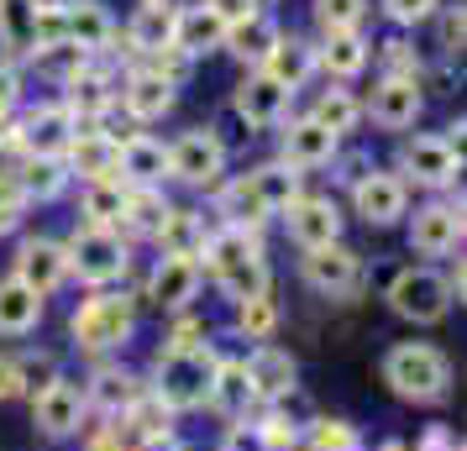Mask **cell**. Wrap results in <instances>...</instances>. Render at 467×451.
<instances>
[{
	"label": "cell",
	"mask_w": 467,
	"mask_h": 451,
	"mask_svg": "<svg viewBox=\"0 0 467 451\" xmlns=\"http://www.w3.org/2000/svg\"><path fill=\"white\" fill-rule=\"evenodd\" d=\"M352 210H358L362 226L389 231V226H400L404 210H410V184H404L394 169H368L358 184H352Z\"/></svg>",
	"instance_id": "ba28073f"
},
{
	"label": "cell",
	"mask_w": 467,
	"mask_h": 451,
	"mask_svg": "<svg viewBox=\"0 0 467 451\" xmlns=\"http://www.w3.org/2000/svg\"><path fill=\"white\" fill-rule=\"evenodd\" d=\"M16 100H22V74H16V64L0 58V121L16 110Z\"/></svg>",
	"instance_id": "f6af8a7d"
},
{
	"label": "cell",
	"mask_w": 467,
	"mask_h": 451,
	"mask_svg": "<svg viewBox=\"0 0 467 451\" xmlns=\"http://www.w3.org/2000/svg\"><path fill=\"white\" fill-rule=\"evenodd\" d=\"M310 5L320 32H362V16H368V0H310Z\"/></svg>",
	"instance_id": "60d3db41"
},
{
	"label": "cell",
	"mask_w": 467,
	"mask_h": 451,
	"mask_svg": "<svg viewBox=\"0 0 467 451\" xmlns=\"http://www.w3.org/2000/svg\"><path fill=\"white\" fill-rule=\"evenodd\" d=\"M278 32L284 26L268 16V11H253V16H242V22L226 26V43H221V53H232V58H242L247 68H263V58L274 53Z\"/></svg>",
	"instance_id": "d4e9b609"
},
{
	"label": "cell",
	"mask_w": 467,
	"mask_h": 451,
	"mask_svg": "<svg viewBox=\"0 0 467 451\" xmlns=\"http://www.w3.org/2000/svg\"><path fill=\"white\" fill-rule=\"evenodd\" d=\"M169 194L163 190H127V215H121V226H127L131 237H158V226L169 220Z\"/></svg>",
	"instance_id": "e575fe53"
},
{
	"label": "cell",
	"mask_w": 467,
	"mask_h": 451,
	"mask_svg": "<svg viewBox=\"0 0 467 451\" xmlns=\"http://www.w3.org/2000/svg\"><path fill=\"white\" fill-rule=\"evenodd\" d=\"M394 173L415 190H431V194H446L462 173V152L446 142V131H415L400 142V158H394Z\"/></svg>",
	"instance_id": "277c9868"
},
{
	"label": "cell",
	"mask_w": 467,
	"mask_h": 451,
	"mask_svg": "<svg viewBox=\"0 0 467 451\" xmlns=\"http://www.w3.org/2000/svg\"><path fill=\"white\" fill-rule=\"evenodd\" d=\"M337 152H341V137H331V131L320 127V121H310V116L284 121V131H278V163L295 169L299 179L316 173V169H331Z\"/></svg>",
	"instance_id": "4fadbf2b"
},
{
	"label": "cell",
	"mask_w": 467,
	"mask_h": 451,
	"mask_svg": "<svg viewBox=\"0 0 467 451\" xmlns=\"http://www.w3.org/2000/svg\"><path fill=\"white\" fill-rule=\"evenodd\" d=\"M26 58H32V64L43 68L47 79H58V85H68V79H74L79 68L95 64V58H89V53H79L74 43H47V47H32Z\"/></svg>",
	"instance_id": "f35d334b"
},
{
	"label": "cell",
	"mask_w": 467,
	"mask_h": 451,
	"mask_svg": "<svg viewBox=\"0 0 467 451\" xmlns=\"http://www.w3.org/2000/svg\"><path fill=\"white\" fill-rule=\"evenodd\" d=\"M116 179L127 190H163L169 184V142L131 131L127 142H116Z\"/></svg>",
	"instance_id": "e0dca14e"
},
{
	"label": "cell",
	"mask_w": 467,
	"mask_h": 451,
	"mask_svg": "<svg viewBox=\"0 0 467 451\" xmlns=\"http://www.w3.org/2000/svg\"><path fill=\"white\" fill-rule=\"evenodd\" d=\"M116 100H121V110H127L131 121H163L173 110V100H179V85L173 79H163V74H152V68H137V74H127V85H116Z\"/></svg>",
	"instance_id": "44dd1931"
},
{
	"label": "cell",
	"mask_w": 467,
	"mask_h": 451,
	"mask_svg": "<svg viewBox=\"0 0 467 451\" xmlns=\"http://www.w3.org/2000/svg\"><path fill=\"white\" fill-rule=\"evenodd\" d=\"M205 215L200 210H184V205H173L169 220L158 226V241H163V252H173V258H200V247H205Z\"/></svg>",
	"instance_id": "1f68e13d"
},
{
	"label": "cell",
	"mask_w": 467,
	"mask_h": 451,
	"mask_svg": "<svg viewBox=\"0 0 467 451\" xmlns=\"http://www.w3.org/2000/svg\"><path fill=\"white\" fill-rule=\"evenodd\" d=\"M242 378H247V388H253V399H263V405H278V399H289L299 384V367L295 357L284 352V346L274 342H257L247 357H242Z\"/></svg>",
	"instance_id": "ac0fdd59"
},
{
	"label": "cell",
	"mask_w": 467,
	"mask_h": 451,
	"mask_svg": "<svg viewBox=\"0 0 467 451\" xmlns=\"http://www.w3.org/2000/svg\"><path fill=\"white\" fill-rule=\"evenodd\" d=\"M247 184H253L257 205H263L268 215H278L289 200H299V194H305V179H299L295 169H284L278 158H274V163H257V169L247 173Z\"/></svg>",
	"instance_id": "4dcf8cb0"
},
{
	"label": "cell",
	"mask_w": 467,
	"mask_h": 451,
	"mask_svg": "<svg viewBox=\"0 0 467 451\" xmlns=\"http://www.w3.org/2000/svg\"><path fill=\"white\" fill-rule=\"evenodd\" d=\"M278 220H284V231H289V241L299 252L341 241V226H347V215H341V205L331 194H299V200H289L278 210Z\"/></svg>",
	"instance_id": "30bf717a"
},
{
	"label": "cell",
	"mask_w": 467,
	"mask_h": 451,
	"mask_svg": "<svg viewBox=\"0 0 467 451\" xmlns=\"http://www.w3.org/2000/svg\"><path fill=\"white\" fill-rule=\"evenodd\" d=\"M215 210H221V226H247V231H253L257 220H263V205H257V194H253V184H247V173H242V179H221V184H215Z\"/></svg>",
	"instance_id": "d6a6232c"
},
{
	"label": "cell",
	"mask_w": 467,
	"mask_h": 451,
	"mask_svg": "<svg viewBox=\"0 0 467 451\" xmlns=\"http://www.w3.org/2000/svg\"><path fill=\"white\" fill-rule=\"evenodd\" d=\"M379 53H383V74H415V79H420V58L410 53V43H404V37H389Z\"/></svg>",
	"instance_id": "ee69618b"
},
{
	"label": "cell",
	"mask_w": 467,
	"mask_h": 451,
	"mask_svg": "<svg viewBox=\"0 0 467 451\" xmlns=\"http://www.w3.org/2000/svg\"><path fill=\"white\" fill-rule=\"evenodd\" d=\"M89 420V399H85V384L79 378H58V384H47L37 399H32V425L43 430L47 441H74Z\"/></svg>",
	"instance_id": "9c48e42d"
},
{
	"label": "cell",
	"mask_w": 467,
	"mask_h": 451,
	"mask_svg": "<svg viewBox=\"0 0 467 451\" xmlns=\"http://www.w3.org/2000/svg\"><path fill=\"white\" fill-rule=\"evenodd\" d=\"M425 110V85L415 74H379L373 95L362 100V116H373L379 131H410Z\"/></svg>",
	"instance_id": "8fae6325"
},
{
	"label": "cell",
	"mask_w": 467,
	"mask_h": 451,
	"mask_svg": "<svg viewBox=\"0 0 467 451\" xmlns=\"http://www.w3.org/2000/svg\"><path fill=\"white\" fill-rule=\"evenodd\" d=\"M436 37H441L446 58H457V53H462V37H467L462 5H441V11H436Z\"/></svg>",
	"instance_id": "7bdbcfd3"
},
{
	"label": "cell",
	"mask_w": 467,
	"mask_h": 451,
	"mask_svg": "<svg viewBox=\"0 0 467 451\" xmlns=\"http://www.w3.org/2000/svg\"><path fill=\"white\" fill-rule=\"evenodd\" d=\"M310 121H320L331 137H347V131H358V121H362V100L347 85H326L316 110H310Z\"/></svg>",
	"instance_id": "836d02e7"
},
{
	"label": "cell",
	"mask_w": 467,
	"mask_h": 451,
	"mask_svg": "<svg viewBox=\"0 0 467 451\" xmlns=\"http://www.w3.org/2000/svg\"><path fill=\"white\" fill-rule=\"evenodd\" d=\"M205 5H211V11H215V16H221L226 26L242 22V16H253V11H257V0H205Z\"/></svg>",
	"instance_id": "bcb514c9"
},
{
	"label": "cell",
	"mask_w": 467,
	"mask_h": 451,
	"mask_svg": "<svg viewBox=\"0 0 467 451\" xmlns=\"http://www.w3.org/2000/svg\"><path fill=\"white\" fill-rule=\"evenodd\" d=\"M268 5H278V0H257V11H268Z\"/></svg>",
	"instance_id": "681fc988"
},
{
	"label": "cell",
	"mask_w": 467,
	"mask_h": 451,
	"mask_svg": "<svg viewBox=\"0 0 467 451\" xmlns=\"http://www.w3.org/2000/svg\"><path fill=\"white\" fill-rule=\"evenodd\" d=\"M79 215H85V226L121 231V215H127V184H121V179H89L85 190H79Z\"/></svg>",
	"instance_id": "f546056e"
},
{
	"label": "cell",
	"mask_w": 467,
	"mask_h": 451,
	"mask_svg": "<svg viewBox=\"0 0 467 451\" xmlns=\"http://www.w3.org/2000/svg\"><path fill=\"white\" fill-rule=\"evenodd\" d=\"M142 5H173V0H142Z\"/></svg>",
	"instance_id": "f907efd6"
},
{
	"label": "cell",
	"mask_w": 467,
	"mask_h": 451,
	"mask_svg": "<svg viewBox=\"0 0 467 451\" xmlns=\"http://www.w3.org/2000/svg\"><path fill=\"white\" fill-rule=\"evenodd\" d=\"M263 68L274 74L284 89H305L310 85V74H316V43L310 37H295V32H278V43H274V53L263 58Z\"/></svg>",
	"instance_id": "83f0119b"
},
{
	"label": "cell",
	"mask_w": 467,
	"mask_h": 451,
	"mask_svg": "<svg viewBox=\"0 0 467 451\" xmlns=\"http://www.w3.org/2000/svg\"><path fill=\"white\" fill-rule=\"evenodd\" d=\"M236 325H242V336H247V342H268V336H274V325H278L274 294L263 289V294H253V300H242V304H236Z\"/></svg>",
	"instance_id": "ab89813d"
},
{
	"label": "cell",
	"mask_w": 467,
	"mask_h": 451,
	"mask_svg": "<svg viewBox=\"0 0 467 451\" xmlns=\"http://www.w3.org/2000/svg\"><path fill=\"white\" fill-rule=\"evenodd\" d=\"M289 106H295V89H284L268 68H247V79L232 89V110L242 116V127H253V131L284 127Z\"/></svg>",
	"instance_id": "7c38bea8"
},
{
	"label": "cell",
	"mask_w": 467,
	"mask_h": 451,
	"mask_svg": "<svg viewBox=\"0 0 467 451\" xmlns=\"http://www.w3.org/2000/svg\"><path fill=\"white\" fill-rule=\"evenodd\" d=\"M142 451H190V446H184V441H173V436H148Z\"/></svg>",
	"instance_id": "c3c4849f"
},
{
	"label": "cell",
	"mask_w": 467,
	"mask_h": 451,
	"mask_svg": "<svg viewBox=\"0 0 467 451\" xmlns=\"http://www.w3.org/2000/svg\"><path fill=\"white\" fill-rule=\"evenodd\" d=\"M68 163L64 158H26L22 169V194L26 200H58V194L68 190Z\"/></svg>",
	"instance_id": "d590c367"
},
{
	"label": "cell",
	"mask_w": 467,
	"mask_h": 451,
	"mask_svg": "<svg viewBox=\"0 0 467 451\" xmlns=\"http://www.w3.org/2000/svg\"><path fill=\"white\" fill-rule=\"evenodd\" d=\"M211 373H215V357L200 352V346H169L158 357V399L169 409H200L211 399Z\"/></svg>",
	"instance_id": "5b68a950"
},
{
	"label": "cell",
	"mask_w": 467,
	"mask_h": 451,
	"mask_svg": "<svg viewBox=\"0 0 467 451\" xmlns=\"http://www.w3.org/2000/svg\"><path fill=\"white\" fill-rule=\"evenodd\" d=\"M116 142L121 137H110V131H95V127H79L74 131V142H68V152H64V163H68V173H79V179H116Z\"/></svg>",
	"instance_id": "484cf974"
},
{
	"label": "cell",
	"mask_w": 467,
	"mask_h": 451,
	"mask_svg": "<svg viewBox=\"0 0 467 451\" xmlns=\"http://www.w3.org/2000/svg\"><path fill=\"white\" fill-rule=\"evenodd\" d=\"M169 179L184 190H215L226 179V142L211 127H190L169 142Z\"/></svg>",
	"instance_id": "8992f818"
},
{
	"label": "cell",
	"mask_w": 467,
	"mask_h": 451,
	"mask_svg": "<svg viewBox=\"0 0 467 451\" xmlns=\"http://www.w3.org/2000/svg\"><path fill=\"white\" fill-rule=\"evenodd\" d=\"M5 399H16V363L11 357H0V405Z\"/></svg>",
	"instance_id": "7dc6e473"
},
{
	"label": "cell",
	"mask_w": 467,
	"mask_h": 451,
	"mask_svg": "<svg viewBox=\"0 0 467 451\" xmlns=\"http://www.w3.org/2000/svg\"><path fill=\"white\" fill-rule=\"evenodd\" d=\"M11 279H22L26 289H37V294H58L68 283V252L64 241L53 237H22L16 241V258H11Z\"/></svg>",
	"instance_id": "5bb4252c"
},
{
	"label": "cell",
	"mask_w": 467,
	"mask_h": 451,
	"mask_svg": "<svg viewBox=\"0 0 467 451\" xmlns=\"http://www.w3.org/2000/svg\"><path fill=\"white\" fill-rule=\"evenodd\" d=\"M47 315V300L37 294V289H26L22 279H0V336L5 342H22V336H32L37 325H43Z\"/></svg>",
	"instance_id": "603a6c76"
},
{
	"label": "cell",
	"mask_w": 467,
	"mask_h": 451,
	"mask_svg": "<svg viewBox=\"0 0 467 451\" xmlns=\"http://www.w3.org/2000/svg\"><path fill=\"white\" fill-rule=\"evenodd\" d=\"M173 16L179 5H137L127 22V47L137 58H158L163 47H173Z\"/></svg>",
	"instance_id": "f1b7e54d"
},
{
	"label": "cell",
	"mask_w": 467,
	"mask_h": 451,
	"mask_svg": "<svg viewBox=\"0 0 467 451\" xmlns=\"http://www.w3.org/2000/svg\"><path fill=\"white\" fill-rule=\"evenodd\" d=\"M68 252V279H79L85 289H110L116 279H127L131 247L121 231H100V226H79L64 241Z\"/></svg>",
	"instance_id": "3957f363"
},
{
	"label": "cell",
	"mask_w": 467,
	"mask_h": 451,
	"mask_svg": "<svg viewBox=\"0 0 467 451\" xmlns=\"http://www.w3.org/2000/svg\"><path fill=\"white\" fill-rule=\"evenodd\" d=\"M11 363H16V394H26V399H37L47 384L64 378L58 352H22V357H11Z\"/></svg>",
	"instance_id": "8d00e7d4"
},
{
	"label": "cell",
	"mask_w": 467,
	"mask_h": 451,
	"mask_svg": "<svg viewBox=\"0 0 467 451\" xmlns=\"http://www.w3.org/2000/svg\"><path fill=\"white\" fill-rule=\"evenodd\" d=\"M247 399H253V388H247V378H242V363H215L211 399H205V405L226 409V415H242V409H247Z\"/></svg>",
	"instance_id": "74e56055"
},
{
	"label": "cell",
	"mask_w": 467,
	"mask_h": 451,
	"mask_svg": "<svg viewBox=\"0 0 467 451\" xmlns=\"http://www.w3.org/2000/svg\"><path fill=\"white\" fill-rule=\"evenodd\" d=\"M383 384L404 405H441L451 394V357L431 342H394L383 352Z\"/></svg>",
	"instance_id": "6da1fadb"
},
{
	"label": "cell",
	"mask_w": 467,
	"mask_h": 451,
	"mask_svg": "<svg viewBox=\"0 0 467 451\" xmlns=\"http://www.w3.org/2000/svg\"><path fill=\"white\" fill-rule=\"evenodd\" d=\"M368 64H373V43H368L362 32H326L320 47H316V68H326L337 85L358 79Z\"/></svg>",
	"instance_id": "cb8c5ba5"
},
{
	"label": "cell",
	"mask_w": 467,
	"mask_h": 451,
	"mask_svg": "<svg viewBox=\"0 0 467 451\" xmlns=\"http://www.w3.org/2000/svg\"><path fill=\"white\" fill-rule=\"evenodd\" d=\"M64 43H74L89 58L110 53V43H116V16L106 11V0H64Z\"/></svg>",
	"instance_id": "ffe728a7"
},
{
	"label": "cell",
	"mask_w": 467,
	"mask_h": 451,
	"mask_svg": "<svg viewBox=\"0 0 467 451\" xmlns=\"http://www.w3.org/2000/svg\"><path fill=\"white\" fill-rule=\"evenodd\" d=\"M74 110L64 100H43V106H32L22 116V127H16V142L26 148V158H64L68 142H74Z\"/></svg>",
	"instance_id": "9a60e30c"
},
{
	"label": "cell",
	"mask_w": 467,
	"mask_h": 451,
	"mask_svg": "<svg viewBox=\"0 0 467 451\" xmlns=\"http://www.w3.org/2000/svg\"><path fill=\"white\" fill-rule=\"evenodd\" d=\"M200 283H205L200 262L163 252V258L152 262V273H148V300L158 304L163 315H179V310H190V304L200 300Z\"/></svg>",
	"instance_id": "d6986e66"
},
{
	"label": "cell",
	"mask_w": 467,
	"mask_h": 451,
	"mask_svg": "<svg viewBox=\"0 0 467 451\" xmlns=\"http://www.w3.org/2000/svg\"><path fill=\"white\" fill-rule=\"evenodd\" d=\"M226 43V22L215 16L205 0H194V5H179V16H173V53H184V58H205V53H221Z\"/></svg>",
	"instance_id": "7402d4cb"
},
{
	"label": "cell",
	"mask_w": 467,
	"mask_h": 451,
	"mask_svg": "<svg viewBox=\"0 0 467 451\" xmlns=\"http://www.w3.org/2000/svg\"><path fill=\"white\" fill-rule=\"evenodd\" d=\"M131 331V315L116 300H85V310H74V336L85 346H121V336Z\"/></svg>",
	"instance_id": "4316f807"
},
{
	"label": "cell",
	"mask_w": 467,
	"mask_h": 451,
	"mask_svg": "<svg viewBox=\"0 0 467 451\" xmlns=\"http://www.w3.org/2000/svg\"><path fill=\"white\" fill-rule=\"evenodd\" d=\"M404 237H410V252L420 258H451L462 247V200L431 194L425 205L404 210Z\"/></svg>",
	"instance_id": "52a82bcc"
},
{
	"label": "cell",
	"mask_w": 467,
	"mask_h": 451,
	"mask_svg": "<svg viewBox=\"0 0 467 451\" xmlns=\"http://www.w3.org/2000/svg\"><path fill=\"white\" fill-rule=\"evenodd\" d=\"M383 300H389V310L410 325H441L446 315H451V304H457V289H451V279H446L441 268H431V262L415 268V262H410V268H400V273L389 279Z\"/></svg>",
	"instance_id": "7a4b0ae2"
},
{
	"label": "cell",
	"mask_w": 467,
	"mask_h": 451,
	"mask_svg": "<svg viewBox=\"0 0 467 451\" xmlns=\"http://www.w3.org/2000/svg\"><path fill=\"white\" fill-rule=\"evenodd\" d=\"M299 279L310 283L316 294L326 300H337V294H352L362 279V258L347 247V241H331V247H310L305 258H299Z\"/></svg>",
	"instance_id": "2e32d148"
},
{
	"label": "cell",
	"mask_w": 467,
	"mask_h": 451,
	"mask_svg": "<svg viewBox=\"0 0 467 451\" xmlns=\"http://www.w3.org/2000/svg\"><path fill=\"white\" fill-rule=\"evenodd\" d=\"M383 5V16L394 26H420V22H431L436 11H441V0H379Z\"/></svg>",
	"instance_id": "b9f144b4"
}]
</instances>
